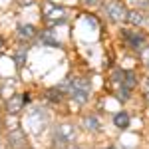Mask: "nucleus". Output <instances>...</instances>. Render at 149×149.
I'll return each instance as SVG.
<instances>
[{"mask_svg": "<svg viewBox=\"0 0 149 149\" xmlns=\"http://www.w3.org/2000/svg\"><path fill=\"white\" fill-rule=\"evenodd\" d=\"M60 90H66L68 95L78 105H84V103L90 100V81L86 80V78H76V80L68 78Z\"/></svg>", "mask_w": 149, "mask_h": 149, "instance_id": "nucleus-1", "label": "nucleus"}, {"mask_svg": "<svg viewBox=\"0 0 149 149\" xmlns=\"http://www.w3.org/2000/svg\"><path fill=\"white\" fill-rule=\"evenodd\" d=\"M44 20H46L50 26L64 24L66 20H68V12L64 10L62 6H58V4L48 2V4H44Z\"/></svg>", "mask_w": 149, "mask_h": 149, "instance_id": "nucleus-2", "label": "nucleus"}, {"mask_svg": "<svg viewBox=\"0 0 149 149\" xmlns=\"http://www.w3.org/2000/svg\"><path fill=\"white\" fill-rule=\"evenodd\" d=\"M103 12L111 22H123L127 20V8L119 2V0H107L103 4Z\"/></svg>", "mask_w": 149, "mask_h": 149, "instance_id": "nucleus-3", "label": "nucleus"}, {"mask_svg": "<svg viewBox=\"0 0 149 149\" xmlns=\"http://www.w3.org/2000/svg\"><path fill=\"white\" fill-rule=\"evenodd\" d=\"M46 123H48L46 111H42V109H32V111L28 113V125H30V129H32L34 133H42L44 127H46Z\"/></svg>", "mask_w": 149, "mask_h": 149, "instance_id": "nucleus-4", "label": "nucleus"}, {"mask_svg": "<svg viewBox=\"0 0 149 149\" xmlns=\"http://www.w3.org/2000/svg\"><path fill=\"white\" fill-rule=\"evenodd\" d=\"M76 139V131L72 125H58L54 131V145H68Z\"/></svg>", "mask_w": 149, "mask_h": 149, "instance_id": "nucleus-5", "label": "nucleus"}, {"mask_svg": "<svg viewBox=\"0 0 149 149\" xmlns=\"http://www.w3.org/2000/svg\"><path fill=\"white\" fill-rule=\"evenodd\" d=\"M123 40L127 42V46L131 48V50H135V52L143 50V46H145V36L137 34V32H129V30H123Z\"/></svg>", "mask_w": 149, "mask_h": 149, "instance_id": "nucleus-6", "label": "nucleus"}, {"mask_svg": "<svg viewBox=\"0 0 149 149\" xmlns=\"http://www.w3.org/2000/svg\"><path fill=\"white\" fill-rule=\"evenodd\" d=\"M8 141H10L12 149H24V147H26V137H24V131H22V129H18V127L10 129V133H8Z\"/></svg>", "mask_w": 149, "mask_h": 149, "instance_id": "nucleus-7", "label": "nucleus"}, {"mask_svg": "<svg viewBox=\"0 0 149 149\" xmlns=\"http://www.w3.org/2000/svg\"><path fill=\"white\" fill-rule=\"evenodd\" d=\"M24 102H28L26 95H12L10 100H8V111H10V113H18V111L22 109Z\"/></svg>", "mask_w": 149, "mask_h": 149, "instance_id": "nucleus-8", "label": "nucleus"}, {"mask_svg": "<svg viewBox=\"0 0 149 149\" xmlns=\"http://www.w3.org/2000/svg\"><path fill=\"white\" fill-rule=\"evenodd\" d=\"M16 34H18L20 40H30V38L36 36V28L32 26V24H20L18 30H16Z\"/></svg>", "mask_w": 149, "mask_h": 149, "instance_id": "nucleus-9", "label": "nucleus"}, {"mask_svg": "<svg viewBox=\"0 0 149 149\" xmlns=\"http://www.w3.org/2000/svg\"><path fill=\"white\" fill-rule=\"evenodd\" d=\"M113 123H115V127H119V129H125V127H129V113H125V111L115 113V115H113Z\"/></svg>", "mask_w": 149, "mask_h": 149, "instance_id": "nucleus-10", "label": "nucleus"}, {"mask_svg": "<svg viewBox=\"0 0 149 149\" xmlns=\"http://www.w3.org/2000/svg\"><path fill=\"white\" fill-rule=\"evenodd\" d=\"M127 20L131 24H135V26H141V24H145V14L141 10H133V12H127Z\"/></svg>", "mask_w": 149, "mask_h": 149, "instance_id": "nucleus-11", "label": "nucleus"}, {"mask_svg": "<svg viewBox=\"0 0 149 149\" xmlns=\"http://www.w3.org/2000/svg\"><path fill=\"white\" fill-rule=\"evenodd\" d=\"M84 125L88 127V129H90V131H100V127H102V123H100V119H97V117H86V119H84Z\"/></svg>", "mask_w": 149, "mask_h": 149, "instance_id": "nucleus-12", "label": "nucleus"}, {"mask_svg": "<svg viewBox=\"0 0 149 149\" xmlns=\"http://www.w3.org/2000/svg\"><path fill=\"white\" fill-rule=\"evenodd\" d=\"M62 90L60 88H54V90H48V93H46V97L50 100V102H54V103H58V102H62Z\"/></svg>", "mask_w": 149, "mask_h": 149, "instance_id": "nucleus-13", "label": "nucleus"}, {"mask_svg": "<svg viewBox=\"0 0 149 149\" xmlns=\"http://www.w3.org/2000/svg\"><path fill=\"white\" fill-rule=\"evenodd\" d=\"M24 60H26V50L20 48V50L14 54V62H16V66H24Z\"/></svg>", "mask_w": 149, "mask_h": 149, "instance_id": "nucleus-14", "label": "nucleus"}, {"mask_svg": "<svg viewBox=\"0 0 149 149\" xmlns=\"http://www.w3.org/2000/svg\"><path fill=\"white\" fill-rule=\"evenodd\" d=\"M44 42H46V44H52V46H60V42H58L56 38H54V36L50 34V32H48V34L44 36Z\"/></svg>", "mask_w": 149, "mask_h": 149, "instance_id": "nucleus-15", "label": "nucleus"}, {"mask_svg": "<svg viewBox=\"0 0 149 149\" xmlns=\"http://www.w3.org/2000/svg\"><path fill=\"white\" fill-rule=\"evenodd\" d=\"M129 4H133V6H137V8H145L149 4V0H129Z\"/></svg>", "mask_w": 149, "mask_h": 149, "instance_id": "nucleus-16", "label": "nucleus"}, {"mask_svg": "<svg viewBox=\"0 0 149 149\" xmlns=\"http://www.w3.org/2000/svg\"><path fill=\"white\" fill-rule=\"evenodd\" d=\"M143 93H145V102L149 103V80L145 81V88H143Z\"/></svg>", "mask_w": 149, "mask_h": 149, "instance_id": "nucleus-17", "label": "nucleus"}, {"mask_svg": "<svg viewBox=\"0 0 149 149\" xmlns=\"http://www.w3.org/2000/svg\"><path fill=\"white\" fill-rule=\"evenodd\" d=\"M143 62H145V66L149 68V48L145 50V52H143Z\"/></svg>", "mask_w": 149, "mask_h": 149, "instance_id": "nucleus-18", "label": "nucleus"}, {"mask_svg": "<svg viewBox=\"0 0 149 149\" xmlns=\"http://www.w3.org/2000/svg\"><path fill=\"white\" fill-rule=\"evenodd\" d=\"M100 0H84V4H88V6H93V4H97Z\"/></svg>", "mask_w": 149, "mask_h": 149, "instance_id": "nucleus-19", "label": "nucleus"}, {"mask_svg": "<svg viewBox=\"0 0 149 149\" xmlns=\"http://www.w3.org/2000/svg\"><path fill=\"white\" fill-rule=\"evenodd\" d=\"M22 4H32V2H36V0H20Z\"/></svg>", "mask_w": 149, "mask_h": 149, "instance_id": "nucleus-20", "label": "nucleus"}, {"mask_svg": "<svg viewBox=\"0 0 149 149\" xmlns=\"http://www.w3.org/2000/svg\"><path fill=\"white\" fill-rule=\"evenodd\" d=\"M105 149H115V147H113V145H107V147H105Z\"/></svg>", "mask_w": 149, "mask_h": 149, "instance_id": "nucleus-21", "label": "nucleus"}, {"mask_svg": "<svg viewBox=\"0 0 149 149\" xmlns=\"http://www.w3.org/2000/svg\"><path fill=\"white\" fill-rule=\"evenodd\" d=\"M70 149H78V147H70Z\"/></svg>", "mask_w": 149, "mask_h": 149, "instance_id": "nucleus-22", "label": "nucleus"}, {"mask_svg": "<svg viewBox=\"0 0 149 149\" xmlns=\"http://www.w3.org/2000/svg\"><path fill=\"white\" fill-rule=\"evenodd\" d=\"M0 149H2V145H0Z\"/></svg>", "mask_w": 149, "mask_h": 149, "instance_id": "nucleus-23", "label": "nucleus"}]
</instances>
